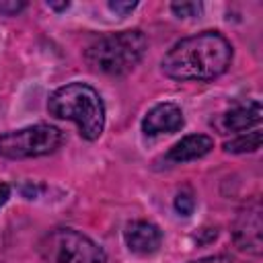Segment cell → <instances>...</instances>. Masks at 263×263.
I'll use <instances>...</instances> for the list:
<instances>
[{
  "mask_svg": "<svg viewBox=\"0 0 263 263\" xmlns=\"http://www.w3.org/2000/svg\"><path fill=\"white\" fill-rule=\"evenodd\" d=\"M232 62V45L218 31H203L177 41L162 58V72L179 82H210Z\"/></svg>",
  "mask_w": 263,
  "mask_h": 263,
  "instance_id": "1",
  "label": "cell"
},
{
  "mask_svg": "<svg viewBox=\"0 0 263 263\" xmlns=\"http://www.w3.org/2000/svg\"><path fill=\"white\" fill-rule=\"evenodd\" d=\"M49 115L58 119H70L78 125L84 140H97L105 129V105L90 84L70 82L51 92L47 101Z\"/></svg>",
  "mask_w": 263,
  "mask_h": 263,
  "instance_id": "2",
  "label": "cell"
},
{
  "mask_svg": "<svg viewBox=\"0 0 263 263\" xmlns=\"http://www.w3.org/2000/svg\"><path fill=\"white\" fill-rule=\"evenodd\" d=\"M148 49V39L140 29H127L117 33H107L95 39L86 51L84 60L95 72L109 76H121L132 72L144 58Z\"/></svg>",
  "mask_w": 263,
  "mask_h": 263,
  "instance_id": "3",
  "label": "cell"
},
{
  "mask_svg": "<svg viewBox=\"0 0 263 263\" xmlns=\"http://www.w3.org/2000/svg\"><path fill=\"white\" fill-rule=\"evenodd\" d=\"M37 253L45 263H107L105 251L74 228H55L41 236Z\"/></svg>",
  "mask_w": 263,
  "mask_h": 263,
  "instance_id": "4",
  "label": "cell"
},
{
  "mask_svg": "<svg viewBox=\"0 0 263 263\" xmlns=\"http://www.w3.org/2000/svg\"><path fill=\"white\" fill-rule=\"evenodd\" d=\"M62 140H64L62 132L47 123L12 129L0 136V156L12 158V160L45 156L55 152Z\"/></svg>",
  "mask_w": 263,
  "mask_h": 263,
  "instance_id": "5",
  "label": "cell"
},
{
  "mask_svg": "<svg viewBox=\"0 0 263 263\" xmlns=\"http://www.w3.org/2000/svg\"><path fill=\"white\" fill-rule=\"evenodd\" d=\"M261 203L253 199L247 203L232 222V240L234 245L249 255H261Z\"/></svg>",
  "mask_w": 263,
  "mask_h": 263,
  "instance_id": "6",
  "label": "cell"
},
{
  "mask_svg": "<svg viewBox=\"0 0 263 263\" xmlns=\"http://www.w3.org/2000/svg\"><path fill=\"white\" fill-rule=\"evenodd\" d=\"M125 245L136 255H152L162 245V232L148 220H134L123 230Z\"/></svg>",
  "mask_w": 263,
  "mask_h": 263,
  "instance_id": "7",
  "label": "cell"
},
{
  "mask_svg": "<svg viewBox=\"0 0 263 263\" xmlns=\"http://www.w3.org/2000/svg\"><path fill=\"white\" fill-rule=\"evenodd\" d=\"M183 111L175 103H160L152 107L146 117L142 119V132L146 136H160V134H173L183 127Z\"/></svg>",
  "mask_w": 263,
  "mask_h": 263,
  "instance_id": "8",
  "label": "cell"
},
{
  "mask_svg": "<svg viewBox=\"0 0 263 263\" xmlns=\"http://www.w3.org/2000/svg\"><path fill=\"white\" fill-rule=\"evenodd\" d=\"M263 117V111H261V103L259 101H247L242 105H236L232 107L230 111L222 113L216 121L218 129L222 134H228V132H245L247 127H253L261 121Z\"/></svg>",
  "mask_w": 263,
  "mask_h": 263,
  "instance_id": "9",
  "label": "cell"
},
{
  "mask_svg": "<svg viewBox=\"0 0 263 263\" xmlns=\"http://www.w3.org/2000/svg\"><path fill=\"white\" fill-rule=\"evenodd\" d=\"M214 148V140L205 134H191L185 136L183 140H179L164 156L166 162L173 164H181V162H189V160H197L205 154H210Z\"/></svg>",
  "mask_w": 263,
  "mask_h": 263,
  "instance_id": "10",
  "label": "cell"
},
{
  "mask_svg": "<svg viewBox=\"0 0 263 263\" xmlns=\"http://www.w3.org/2000/svg\"><path fill=\"white\" fill-rule=\"evenodd\" d=\"M261 148V132H251V134H242L230 142L224 144L226 152L232 154H245V152H255Z\"/></svg>",
  "mask_w": 263,
  "mask_h": 263,
  "instance_id": "11",
  "label": "cell"
},
{
  "mask_svg": "<svg viewBox=\"0 0 263 263\" xmlns=\"http://www.w3.org/2000/svg\"><path fill=\"white\" fill-rule=\"evenodd\" d=\"M171 10L181 18H189V16H199L203 6L199 2H175L171 4Z\"/></svg>",
  "mask_w": 263,
  "mask_h": 263,
  "instance_id": "12",
  "label": "cell"
},
{
  "mask_svg": "<svg viewBox=\"0 0 263 263\" xmlns=\"http://www.w3.org/2000/svg\"><path fill=\"white\" fill-rule=\"evenodd\" d=\"M195 208V199L191 193H179L175 197V210L181 214V216H189Z\"/></svg>",
  "mask_w": 263,
  "mask_h": 263,
  "instance_id": "13",
  "label": "cell"
},
{
  "mask_svg": "<svg viewBox=\"0 0 263 263\" xmlns=\"http://www.w3.org/2000/svg\"><path fill=\"white\" fill-rule=\"evenodd\" d=\"M27 4L23 2V0H12V2H0V14H6V16H12V14H16V12H21L23 8H25Z\"/></svg>",
  "mask_w": 263,
  "mask_h": 263,
  "instance_id": "14",
  "label": "cell"
},
{
  "mask_svg": "<svg viewBox=\"0 0 263 263\" xmlns=\"http://www.w3.org/2000/svg\"><path fill=\"white\" fill-rule=\"evenodd\" d=\"M138 6V2H109V8L113 10V12H119V14H127V12H132L134 8Z\"/></svg>",
  "mask_w": 263,
  "mask_h": 263,
  "instance_id": "15",
  "label": "cell"
},
{
  "mask_svg": "<svg viewBox=\"0 0 263 263\" xmlns=\"http://www.w3.org/2000/svg\"><path fill=\"white\" fill-rule=\"evenodd\" d=\"M191 263H232V259L226 255H210V257H201V259L191 261Z\"/></svg>",
  "mask_w": 263,
  "mask_h": 263,
  "instance_id": "16",
  "label": "cell"
},
{
  "mask_svg": "<svg viewBox=\"0 0 263 263\" xmlns=\"http://www.w3.org/2000/svg\"><path fill=\"white\" fill-rule=\"evenodd\" d=\"M8 197H10V187L4 181H0V208L8 201Z\"/></svg>",
  "mask_w": 263,
  "mask_h": 263,
  "instance_id": "17",
  "label": "cell"
},
{
  "mask_svg": "<svg viewBox=\"0 0 263 263\" xmlns=\"http://www.w3.org/2000/svg\"><path fill=\"white\" fill-rule=\"evenodd\" d=\"M47 6L53 8V10H66L70 4H68V2H60V4H58V2H47Z\"/></svg>",
  "mask_w": 263,
  "mask_h": 263,
  "instance_id": "18",
  "label": "cell"
}]
</instances>
